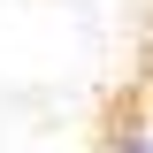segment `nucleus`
<instances>
[{"mask_svg":"<svg viewBox=\"0 0 153 153\" xmlns=\"http://www.w3.org/2000/svg\"><path fill=\"white\" fill-rule=\"evenodd\" d=\"M100 153H153V123H146L138 107H123V115L107 123V138H100Z\"/></svg>","mask_w":153,"mask_h":153,"instance_id":"nucleus-1","label":"nucleus"}]
</instances>
